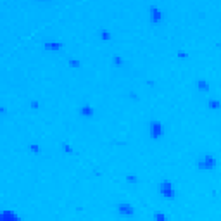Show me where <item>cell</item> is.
Here are the masks:
<instances>
[{
	"label": "cell",
	"instance_id": "obj_1",
	"mask_svg": "<svg viewBox=\"0 0 221 221\" xmlns=\"http://www.w3.org/2000/svg\"><path fill=\"white\" fill-rule=\"evenodd\" d=\"M161 192H162V195L173 197V190H171V185H169V183H162L161 185Z\"/></svg>",
	"mask_w": 221,
	"mask_h": 221
},
{
	"label": "cell",
	"instance_id": "obj_2",
	"mask_svg": "<svg viewBox=\"0 0 221 221\" xmlns=\"http://www.w3.org/2000/svg\"><path fill=\"white\" fill-rule=\"evenodd\" d=\"M200 168H214V159L213 157H206L204 162H200Z\"/></svg>",
	"mask_w": 221,
	"mask_h": 221
},
{
	"label": "cell",
	"instance_id": "obj_3",
	"mask_svg": "<svg viewBox=\"0 0 221 221\" xmlns=\"http://www.w3.org/2000/svg\"><path fill=\"white\" fill-rule=\"evenodd\" d=\"M150 131H152L154 137H159V133H161V124H159V123H154L152 126H150Z\"/></svg>",
	"mask_w": 221,
	"mask_h": 221
},
{
	"label": "cell",
	"instance_id": "obj_4",
	"mask_svg": "<svg viewBox=\"0 0 221 221\" xmlns=\"http://www.w3.org/2000/svg\"><path fill=\"white\" fill-rule=\"evenodd\" d=\"M150 17H152V21H156V23H157L159 19H161V12L157 11V9H150Z\"/></svg>",
	"mask_w": 221,
	"mask_h": 221
},
{
	"label": "cell",
	"instance_id": "obj_5",
	"mask_svg": "<svg viewBox=\"0 0 221 221\" xmlns=\"http://www.w3.org/2000/svg\"><path fill=\"white\" fill-rule=\"evenodd\" d=\"M199 86H200V90H206V88H207L206 83H204V81H200V85H199Z\"/></svg>",
	"mask_w": 221,
	"mask_h": 221
}]
</instances>
